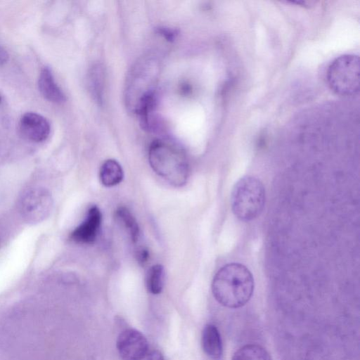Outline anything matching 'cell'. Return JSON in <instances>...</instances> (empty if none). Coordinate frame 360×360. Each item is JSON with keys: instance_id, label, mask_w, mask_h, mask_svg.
Here are the masks:
<instances>
[{"instance_id": "obj_1", "label": "cell", "mask_w": 360, "mask_h": 360, "mask_svg": "<svg viewBox=\"0 0 360 360\" xmlns=\"http://www.w3.org/2000/svg\"><path fill=\"white\" fill-rule=\"evenodd\" d=\"M254 278L250 270L240 263L223 266L214 275L212 291L216 300L229 308L245 305L254 291Z\"/></svg>"}, {"instance_id": "obj_2", "label": "cell", "mask_w": 360, "mask_h": 360, "mask_svg": "<svg viewBox=\"0 0 360 360\" xmlns=\"http://www.w3.org/2000/svg\"><path fill=\"white\" fill-rule=\"evenodd\" d=\"M158 64L151 58H144L133 67L126 84V102L139 117L150 113L155 105V86Z\"/></svg>"}, {"instance_id": "obj_3", "label": "cell", "mask_w": 360, "mask_h": 360, "mask_svg": "<svg viewBox=\"0 0 360 360\" xmlns=\"http://www.w3.org/2000/svg\"><path fill=\"white\" fill-rule=\"evenodd\" d=\"M151 168L160 176L174 186H182L188 178L187 158L177 146L165 140H155L148 150Z\"/></svg>"}, {"instance_id": "obj_4", "label": "cell", "mask_w": 360, "mask_h": 360, "mask_svg": "<svg viewBox=\"0 0 360 360\" xmlns=\"http://www.w3.org/2000/svg\"><path fill=\"white\" fill-rule=\"evenodd\" d=\"M265 188L257 177L245 176L234 185L231 205L235 216L241 221H249L260 215L265 204Z\"/></svg>"}, {"instance_id": "obj_5", "label": "cell", "mask_w": 360, "mask_h": 360, "mask_svg": "<svg viewBox=\"0 0 360 360\" xmlns=\"http://www.w3.org/2000/svg\"><path fill=\"white\" fill-rule=\"evenodd\" d=\"M327 79L330 89L340 95H354L359 91V59L355 55L337 58L328 68Z\"/></svg>"}, {"instance_id": "obj_6", "label": "cell", "mask_w": 360, "mask_h": 360, "mask_svg": "<svg viewBox=\"0 0 360 360\" xmlns=\"http://www.w3.org/2000/svg\"><path fill=\"white\" fill-rule=\"evenodd\" d=\"M19 212L27 223L36 224L44 221L50 214L53 207L51 193L44 188H33L21 197Z\"/></svg>"}, {"instance_id": "obj_7", "label": "cell", "mask_w": 360, "mask_h": 360, "mask_svg": "<svg viewBox=\"0 0 360 360\" xmlns=\"http://www.w3.org/2000/svg\"><path fill=\"white\" fill-rule=\"evenodd\" d=\"M116 346L120 356L124 360H142L148 349L145 336L132 328L126 329L120 333Z\"/></svg>"}, {"instance_id": "obj_8", "label": "cell", "mask_w": 360, "mask_h": 360, "mask_svg": "<svg viewBox=\"0 0 360 360\" xmlns=\"http://www.w3.org/2000/svg\"><path fill=\"white\" fill-rule=\"evenodd\" d=\"M101 221L102 214L99 208L91 206L84 221L71 233L70 238L80 244L93 243L97 238Z\"/></svg>"}, {"instance_id": "obj_9", "label": "cell", "mask_w": 360, "mask_h": 360, "mask_svg": "<svg viewBox=\"0 0 360 360\" xmlns=\"http://www.w3.org/2000/svg\"><path fill=\"white\" fill-rule=\"evenodd\" d=\"M20 128L22 134L34 142L46 140L50 133V124L42 115L32 112L24 114L20 120Z\"/></svg>"}, {"instance_id": "obj_10", "label": "cell", "mask_w": 360, "mask_h": 360, "mask_svg": "<svg viewBox=\"0 0 360 360\" xmlns=\"http://www.w3.org/2000/svg\"><path fill=\"white\" fill-rule=\"evenodd\" d=\"M202 347L205 353L212 360H221L223 347L220 333L217 327L207 324L202 333Z\"/></svg>"}, {"instance_id": "obj_11", "label": "cell", "mask_w": 360, "mask_h": 360, "mask_svg": "<svg viewBox=\"0 0 360 360\" xmlns=\"http://www.w3.org/2000/svg\"><path fill=\"white\" fill-rule=\"evenodd\" d=\"M38 85L41 94L48 101L56 103L65 101V94L58 86L49 68L45 67L41 70Z\"/></svg>"}, {"instance_id": "obj_12", "label": "cell", "mask_w": 360, "mask_h": 360, "mask_svg": "<svg viewBox=\"0 0 360 360\" xmlns=\"http://www.w3.org/2000/svg\"><path fill=\"white\" fill-rule=\"evenodd\" d=\"M101 183L106 187H111L120 184L124 177V172L120 163L115 160H106L99 172Z\"/></svg>"}, {"instance_id": "obj_13", "label": "cell", "mask_w": 360, "mask_h": 360, "mask_svg": "<svg viewBox=\"0 0 360 360\" xmlns=\"http://www.w3.org/2000/svg\"><path fill=\"white\" fill-rule=\"evenodd\" d=\"M232 360H271V358L263 347L256 344H249L236 351Z\"/></svg>"}, {"instance_id": "obj_14", "label": "cell", "mask_w": 360, "mask_h": 360, "mask_svg": "<svg viewBox=\"0 0 360 360\" xmlns=\"http://www.w3.org/2000/svg\"><path fill=\"white\" fill-rule=\"evenodd\" d=\"M165 269L161 264H155L148 271L146 274V287L148 290L154 295L162 292L165 283Z\"/></svg>"}, {"instance_id": "obj_15", "label": "cell", "mask_w": 360, "mask_h": 360, "mask_svg": "<svg viewBox=\"0 0 360 360\" xmlns=\"http://www.w3.org/2000/svg\"><path fill=\"white\" fill-rule=\"evenodd\" d=\"M115 216L129 232L132 243H136L140 237V229L134 217L124 207H120L115 212Z\"/></svg>"}, {"instance_id": "obj_16", "label": "cell", "mask_w": 360, "mask_h": 360, "mask_svg": "<svg viewBox=\"0 0 360 360\" xmlns=\"http://www.w3.org/2000/svg\"><path fill=\"white\" fill-rule=\"evenodd\" d=\"M89 77L91 94L98 102H101L104 77L102 68L99 65L93 68Z\"/></svg>"}, {"instance_id": "obj_17", "label": "cell", "mask_w": 360, "mask_h": 360, "mask_svg": "<svg viewBox=\"0 0 360 360\" xmlns=\"http://www.w3.org/2000/svg\"><path fill=\"white\" fill-rule=\"evenodd\" d=\"M136 256L137 257V260L140 263L143 264V263L146 262V261L148 260V257H149V253H148V251L147 249H146L144 248H139L136 250Z\"/></svg>"}, {"instance_id": "obj_18", "label": "cell", "mask_w": 360, "mask_h": 360, "mask_svg": "<svg viewBox=\"0 0 360 360\" xmlns=\"http://www.w3.org/2000/svg\"><path fill=\"white\" fill-rule=\"evenodd\" d=\"M158 30L162 35H163L167 39L170 41L173 40L176 35V32L169 28L162 27L159 28Z\"/></svg>"}, {"instance_id": "obj_19", "label": "cell", "mask_w": 360, "mask_h": 360, "mask_svg": "<svg viewBox=\"0 0 360 360\" xmlns=\"http://www.w3.org/2000/svg\"><path fill=\"white\" fill-rule=\"evenodd\" d=\"M142 360H164L162 354L157 350L148 352Z\"/></svg>"}, {"instance_id": "obj_20", "label": "cell", "mask_w": 360, "mask_h": 360, "mask_svg": "<svg viewBox=\"0 0 360 360\" xmlns=\"http://www.w3.org/2000/svg\"><path fill=\"white\" fill-rule=\"evenodd\" d=\"M8 57L6 50L0 46V65L5 64L8 61Z\"/></svg>"}, {"instance_id": "obj_21", "label": "cell", "mask_w": 360, "mask_h": 360, "mask_svg": "<svg viewBox=\"0 0 360 360\" xmlns=\"http://www.w3.org/2000/svg\"><path fill=\"white\" fill-rule=\"evenodd\" d=\"M1 96H0V103H1Z\"/></svg>"}]
</instances>
